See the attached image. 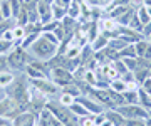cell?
Here are the masks:
<instances>
[{
    "label": "cell",
    "mask_w": 151,
    "mask_h": 126,
    "mask_svg": "<svg viewBox=\"0 0 151 126\" xmlns=\"http://www.w3.org/2000/svg\"><path fill=\"white\" fill-rule=\"evenodd\" d=\"M27 50L32 54L34 59H40V60H45V62H47V60H50L55 54H57L59 45H55V44H52V42H49L47 39H44L42 34H40V37H39Z\"/></svg>",
    "instance_id": "6da1fadb"
},
{
    "label": "cell",
    "mask_w": 151,
    "mask_h": 126,
    "mask_svg": "<svg viewBox=\"0 0 151 126\" xmlns=\"http://www.w3.org/2000/svg\"><path fill=\"white\" fill-rule=\"evenodd\" d=\"M32 54L27 49H24L20 45H15L14 49L7 54V60H9V69L15 72H25L27 64L32 60Z\"/></svg>",
    "instance_id": "7a4b0ae2"
},
{
    "label": "cell",
    "mask_w": 151,
    "mask_h": 126,
    "mask_svg": "<svg viewBox=\"0 0 151 126\" xmlns=\"http://www.w3.org/2000/svg\"><path fill=\"white\" fill-rule=\"evenodd\" d=\"M29 82L32 84V86H35V88L40 91V93H44L47 98H57L60 94V88L55 84L50 77H42V79H29Z\"/></svg>",
    "instance_id": "3957f363"
},
{
    "label": "cell",
    "mask_w": 151,
    "mask_h": 126,
    "mask_svg": "<svg viewBox=\"0 0 151 126\" xmlns=\"http://www.w3.org/2000/svg\"><path fill=\"white\" fill-rule=\"evenodd\" d=\"M22 111H25V106H20L17 101H14L9 96L0 101V116H4V118H9L14 121Z\"/></svg>",
    "instance_id": "277c9868"
},
{
    "label": "cell",
    "mask_w": 151,
    "mask_h": 126,
    "mask_svg": "<svg viewBox=\"0 0 151 126\" xmlns=\"http://www.w3.org/2000/svg\"><path fill=\"white\" fill-rule=\"evenodd\" d=\"M116 111L126 120H145V118H148V111L139 104H123V106H118Z\"/></svg>",
    "instance_id": "5b68a950"
},
{
    "label": "cell",
    "mask_w": 151,
    "mask_h": 126,
    "mask_svg": "<svg viewBox=\"0 0 151 126\" xmlns=\"http://www.w3.org/2000/svg\"><path fill=\"white\" fill-rule=\"evenodd\" d=\"M49 77H50V79H52L60 89L64 88V86H67V84L76 82L74 74H72L70 71H67V69H62V67H54V69H50Z\"/></svg>",
    "instance_id": "8992f818"
},
{
    "label": "cell",
    "mask_w": 151,
    "mask_h": 126,
    "mask_svg": "<svg viewBox=\"0 0 151 126\" xmlns=\"http://www.w3.org/2000/svg\"><path fill=\"white\" fill-rule=\"evenodd\" d=\"M77 103H81L84 108H86L91 114H99V113H104V108L101 103H97V101H94L92 98H89V96H79V98L76 99Z\"/></svg>",
    "instance_id": "52a82bcc"
},
{
    "label": "cell",
    "mask_w": 151,
    "mask_h": 126,
    "mask_svg": "<svg viewBox=\"0 0 151 126\" xmlns=\"http://www.w3.org/2000/svg\"><path fill=\"white\" fill-rule=\"evenodd\" d=\"M37 120H39V114L25 109L14 120V126H35L37 125Z\"/></svg>",
    "instance_id": "ba28073f"
},
{
    "label": "cell",
    "mask_w": 151,
    "mask_h": 126,
    "mask_svg": "<svg viewBox=\"0 0 151 126\" xmlns=\"http://www.w3.org/2000/svg\"><path fill=\"white\" fill-rule=\"evenodd\" d=\"M37 14H39V22L47 24L49 20H52V12H50V5L45 2H37Z\"/></svg>",
    "instance_id": "9c48e42d"
},
{
    "label": "cell",
    "mask_w": 151,
    "mask_h": 126,
    "mask_svg": "<svg viewBox=\"0 0 151 126\" xmlns=\"http://www.w3.org/2000/svg\"><path fill=\"white\" fill-rule=\"evenodd\" d=\"M17 72L12 69H5V71L0 72V88H9L12 82L15 81Z\"/></svg>",
    "instance_id": "30bf717a"
},
{
    "label": "cell",
    "mask_w": 151,
    "mask_h": 126,
    "mask_svg": "<svg viewBox=\"0 0 151 126\" xmlns=\"http://www.w3.org/2000/svg\"><path fill=\"white\" fill-rule=\"evenodd\" d=\"M50 12H52V19L57 22H60L67 15V9L64 5H59V4H50Z\"/></svg>",
    "instance_id": "8fae6325"
},
{
    "label": "cell",
    "mask_w": 151,
    "mask_h": 126,
    "mask_svg": "<svg viewBox=\"0 0 151 126\" xmlns=\"http://www.w3.org/2000/svg\"><path fill=\"white\" fill-rule=\"evenodd\" d=\"M108 44H109V39L106 37V35H103V34H99V35H97V37L91 42V47H92V50H94V52H97V50L106 49V47H108Z\"/></svg>",
    "instance_id": "7c38bea8"
},
{
    "label": "cell",
    "mask_w": 151,
    "mask_h": 126,
    "mask_svg": "<svg viewBox=\"0 0 151 126\" xmlns=\"http://www.w3.org/2000/svg\"><path fill=\"white\" fill-rule=\"evenodd\" d=\"M12 34H14V42H15V45H20V42L25 39V35H27L24 25H15V27L12 29Z\"/></svg>",
    "instance_id": "4fadbf2b"
},
{
    "label": "cell",
    "mask_w": 151,
    "mask_h": 126,
    "mask_svg": "<svg viewBox=\"0 0 151 126\" xmlns=\"http://www.w3.org/2000/svg\"><path fill=\"white\" fill-rule=\"evenodd\" d=\"M138 98H139V104L146 111L151 109V96L150 93H146L145 89H138Z\"/></svg>",
    "instance_id": "5bb4252c"
},
{
    "label": "cell",
    "mask_w": 151,
    "mask_h": 126,
    "mask_svg": "<svg viewBox=\"0 0 151 126\" xmlns=\"http://www.w3.org/2000/svg\"><path fill=\"white\" fill-rule=\"evenodd\" d=\"M40 34H42V30H37V32L27 34V35H25V39L20 42V47H24V49H29V47H30V45H32L34 42H35L39 37H40Z\"/></svg>",
    "instance_id": "9a60e30c"
},
{
    "label": "cell",
    "mask_w": 151,
    "mask_h": 126,
    "mask_svg": "<svg viewBox=\"0 0 151 126\" xmlns=\"http://www.w3.org/2000/svg\"><path fill=\"white\" fill-rule=\"evenodd\" d=\"M67 15L70 19H76V20H79V15H81V5L77 4V2H70L69 5H67Z\"/></svg>",
    "instance_id": "2e32d148"
},
{
    "label": "cell",
    "mask_w": 151,
    "mask_h": 126,
    "mask_svg": "<svg viewBox=\"0 0 151 126\" xmlns=\"http://www.w3.org/2000/svg\"><path fill=\"white\" fill-rule=\"evenodd\" d=\"M57 99H59V103L62 104V106H65V108H69V106H72V104L76 103L74 96L69 94V93H64V91H60V94L57 96Z\"/></svg>",
    "instance_id": "e0dca14e"
},
{
    "label": "cell",
    "mask_w": 151,
    "mask_h": 126,
    "mask_svg": "<svg viewBox=\"0 0 151 126\" xmlns=\"http://www.w3.org/2000/svg\"><path fill=\"white\" fill-rule=\"evenodd\" d=\"M69 109L72 111V114H76L77 118H82V116L91 114V113H89V111H87V109L84 108V106H82L81 103H77V101H76V103L72 104V106H69Z\"/></svg>",
    "instance_id": "ac0fdd59"
},
{
    "label": "cell",
    "mask_w": 151,
    "mask_h": 126,
    "mask_svg": "<svg viewBox=\"0 0 151 126\" xmlns=\"http://www.w3.org/2000/svg\"><path fill=\"white\" fill-rule=\"evenodd\" d=\"M136 15H138V19H139V22L143 24V25H146V24H150V22H151V17H150V14H148V10H146V5L138 7V10H136Z\"/></svg>",
    "instance_id": "d6986e66"
},
{
    "label": "cell",
    "mask_w": 151,
    "mask_h": 126,
    "mask_svg": "<svg viewBox=\"0 0 151 126\" xmlns=\"http://www.w3.org/2000/svg\"><path fill=\"white\" fill-rule=\"evenodd\" d=\"M25 76H27L29 79H42V77H47L42 71H39V69L29 66V64H27V67H25Z\"/></svg>",
    "instance_id": "ffe728a7"
},
{
    "label": "cell",
    "mask_w": 151,
    "mask_h": 126,
    "mask_svg": "<svg viewBox=\"0 0 151 126\" xmlns=\"http://www.w3.org/2000/svg\"><path fill=\"white\" fill-rule=\"evenodd\" d=\"M119 57H121V59H126V57H138V55H136V45L128 44L124 49L119 50Z\"/></svg>",
    "instance_id": "44dd1931"
},
{
    "label": "cell",
    "mask_w": 151,
    "mask_h": 126,
    "mask_svg": "<svg viewBox=\"0 0 151 126\" xmlns=\"http://www.w3.org/2000/svg\"><path fill=\"white\" fill-rule=\"evenodd\" d=\"M17 25V19L15 17H10V19H4L2 22H0V35L5 32V30H9V29H14Z\"/></svg>",
    "instance_id": "7402d4cb"
},
{
    "label": "cell",
    "mask_w": 151,
    "mask_h": 126,
    "mask_svg": "<svg viewBox=\"0 0 151 126\" xmlns=\"http://www.w3.org/2000/svg\"><path fill=\"white\" fill-rule=\"evenodd\" d=\"M109 88L113 91H116V93H124L126 91V81H123L121 77L114 79V81H109Z\"/></svg>",
    "instance_id": "603a6c76"
},
{
    "label": "cell",
    "mask_w": 151,
    "mask_h": 126,
    "mask_svg": "<svg viewBox=\"0 0 151 126\" xmlns=\"http://www.w3.org/2000/svg\"><path fill=\"white\" fill-rule=\"evenodd\" d=\"M14 47H15V42H10V40H5V39L0 37V55H7Z\"/></svg>",
    "instance_id": "cb8c5ba5"
},
{
    "label": "cell",
    "mask_w": 151,
    "mask_h": 126,
    "mask_svg": "<svg viewBox=\"0 0 151 126\" xmlns=\"http://www.w3.org/2000/svg\"><path fill=\"white\" fill-rule=\"evenodd\" d=\"M123 96H124V101H126L128 104H139L138 91H124Z\"/></svg>",
    "instance_id": "d4e9b609"
},
{
    "label": "cell",
    "mask_w": 151,
    "mask_h": 126,
    "mask_svg": "<svg viewBox=\"0 0 151 126\" xmlns=\"http://www.w3.org/2000/svg\"><path fill=\"white\" fill-rule=\"evenodd\" d=\"M81 81L87 82L89 86H94V84H96V81H97L96 72L92 71V69H86V71H84V76H82V79H81Z\"/></svg>",
    "instance_id": "484cf974"
},
{
    "label": "cell",
    "mask_w": 151,
    "mask_h": 126,
    "mask_svg": "<svg viewBox=\"0 0 151 126\" xmlns=\"http://www.w3.org/2000/svg\"><path fill=\"white\" fill-rule=\"evenodd\" d=\"M64 55L69 57V59H76V57L81 55V47H79V45H69L67 44V49H65Z\"/></svg>",
    "instance_id": "4316f807"
},
{
    "label": "cell",
    "mask_w": 151,
    "mask_h": 126,
    "mask_svg": "<svg viewBox=\"0 0 151 126\" xmlns=\"http://www.w3.org/2000/svg\"><path fill=\"white\" fill-rule=\"evenodd\" d=\"M0 12L5 19H10L12 17V9H10V4L9 0H0Z\"/></svg>",
    "instance_id": "83f0119b"
},
{
    "label": "cell",
    "mask_w": 151,
    "mask_h": 126,
    "mask_svg": "<svg viewBox=\"0 0 151 126\" xmlns=\"http://www.w3.org/2000/svg\"><path fill=\"white\" fill-rule=\"evenodd\" d=\"M59 24L60 22H57V20H54V19H52V20H49L47 24H44L42 27H40V30H42V32H54L55 29L59 27Z\"/></svg>",
    "instance_id": "f1b7e54d"
},
{
    "label": "cell",
    "mask_w": 151,
    "mask_h": 126,
    "mask_svg": "<svg viewBox=\"0 0 151 126\" xmlns=\"http://www.w3.org/2000/svg\"><path fill=\"white\" fill-rule=\"evenodd\" d=\"M9 4H10V9H12V17L17 19L19 12H20V9H22V2L20 0H9Z\"/></svg>",
    "instance_id": "f546056e"
},
{
    "label": "cell",
    "mask_w": 151,
    "mask_h": 126,
    "mask_svg": "<svg viewBox=\"0 0 151 126\" xmlns=\"http://www.w3.org/2000/svg\"><path fill=\"white\" fill-rule=\"evenodd\" d=\"M134 45H136V55H138V57H143V54H145V50H146V45H148V42L141 39V40L134 42Z\"/></svg>",
    "instance_id": "4dcf8cb0"
},
{
    "label": "cell",
    "mask_w": 151,
    "mask_h": 126,
    "mask_svg": "<svg viewBox=\"0 0 151 126\" xmlns=\"http://www.w3.org/2000/svg\"><path fill=\"white\" fill-rule=\"evenodd\" d=\"M79 125L81 126H94V114H87L79 118Z\"/></svg>",
    "instance_id": "1f68e13d"
},
{
    "label": "cell",
    "mask_w": 151,
    "mask_h": 126,
    "mask_svg": "<svg viewBox=\"0 0 151 126\" xmlns=\"http://www.w3.org/2000/svg\"><path fill=\"white\" fill-rule=\"evenodd\" d=\"M42 37H44V39H47L49 42H52V44H55V45H60V40L55 37V34H54V32H42Z\"/></svg>",
    "instance_id": "d6a6232c"
},
{
    "label": "cell",
    "mask_w": 151,
    "mask_h": 126,
    "mask_svg": "<svg viewBox=\"0 0 151 126\" xmlns=\"http://www.w3.org/2000/svg\"><path fill=\"white\" fill-rule=\"evenodd\" d=\"M106 77H108L109 81H114V79H119V72L116 71V69H114L113 66H111V64H109V69H108V74H106Z\"/></svg>",
    "instance_id": "836d02e7"
},
{
    "label": "cell",
    "mask_w": 151,
    "mask_h": 126,
    "mask_svg": "<svg viewBox=\"0 0 151 126\" xmlns=\"http://www.w3.org/2000/svg\"><path fill=\"white\" fill-rule=\"evenodd\" d=\"M54 34H55V37L59 39L60 42H62V40H65V32H64V29H62V25H60V24H59V27L54 30Z\"/></svg>",
    "instance_id": "e575fe53"
},
{
    "label": "cell",
    "mask_w": 151,
    "mask_h": 126,
    "mask_svg": "<svg viewBox=\"0 0 151 126\" xmlns=\"http://www.w3.org/2000/svg\"><path fill=\"white\" fill-rule=\"evenodd\" d=\"M126 126H146L145 120H126Z\"/></svg>",
    "instance_id": "d590c367"
},
{
    "label": "cell",
    "mask_w": 151,
    "mask_h": 126,
    "mask_svg": "<svg viewBox=\"0 0 151 126\" xmlns=\"http://www.w3.org/2000/svg\"><path fill=\"white\" fill-rule=\"evenodd\" d=\"M9 67V60H7V55H0V72L5 71Z\"/></svg>",
    "instance_id": "8d00e7d4"
},
{
    "label": "cell",
    "mask_w": 151,
    "mask_h": 126,
    "mask_svg": "<svg viewBox=\"0 0 151 126\" xmlns=\"http://www.w3.org/2000/svg\"><path fill=\"white\" fill-rule=\"evenodd\" d=\"M2 39H5V40H10V42H14V34H12V29H9V30H5V32L0 35Z\"/></svg>",
    "instance_id": "74e56055"
},
{
    "label": "cell",
    "mask_w": 151,
    "mask_h": 126,
    "mask_svg": "<svg viewBox=\"0 0 151 126\" xmlns=\"http://www.w3.org/2000/svg\"><path fill=\"white\" fill-rule=\"evenodd\" d=\"M143 59L151 60V44L150 42H148V45H146V50H145V54H143Z\"/></svg>",
    "instance_id": "f35d334b"
},
{
    "label": "cell",
    "mask_w": 151,
    "mask_h": 126,
    "mask_svg": "<svg viewBox=\"0 0 151 126\" xmlns=\"http://www.w3.org/2000/svg\"><path fill=\"white\" fill-rule=\"evenodd\" d=\"M5 125H14V121L9 120V118H4V116H0V126H5Z\"/></svg>",
    "instance_id": "ab89813d"
},
{
    "label": "cell",
    "mask_w": 151,
    "mask_h": 126,
    "mask_svg": "<svg viewBox=\"0 0 151 126\" xmlns=\"http://www.w3.org/2000/svg\"><path fill=\"white\" fill-rule=\"evenodd\" d=\"M4 98H7V91H5V88H0V101Z\"/></svg>",
    "instance_id": "60d3db41"
},
{
    "label": "cell",
    "mask_w": 151,
    "mask_h": 126,
    "mask_svg": "<svg viewBox=\"0 0 151 126\" xmlns=\"http://www.w3.org/2000/svg\"><path fill=\"white\" fill-rule=\"evenodd\" d=\"M70 2H72V0H62V2H60V5H64L65 9H67V5H69Z\"/></svg>",
    "instance_id": "b9f144b4"
},
{
    "label": "cell",
    "mask_w": 151,
    "mask_h": 126,
    "mask_svg": "<svg viewBox=\"0 0 151 126\" xmlns=\"http://www.w3.org/2000/svg\"><path fill=\"white\" fill-rule=\"evenodd\" d=\"M146 10H148V14H150V17H151V5H146Z\"/></svg>",
    "instance_id": "7bdbcfd3"
},
{
    "label": "cell",
    "mask_w": 151,
    "mask_h": 126,
    "mask_svg": "<svg viewBox=\"0 0 151 126\" xmlns=\"http://www.w3.org/2000/svg\"><path fill=\"white\" fill-rule=\"evenodd\" d=\"M4 19H5V17L2 15V12H0V22H2V20H4Z\"/></svg>",
    "instance_id": "ee69618b"
},
{
    "label": "cell",
    "mask_w": 151,
    "mask_h": 126,
    "mask_svg": "<svg viewBox=\"0 0 151 126\" xmlns=\"http://www.w3.org/2000/svg\"><path fill=\"white\" fill-rule=\"evenodd\" d=\"M146 39H148V40H150V44H151V34H150V35H148V37H146Z\"/></svg>",
    "instance_id": "f6af8a7d"
},
{
    "label": "cell",
    "mask_w": 151,
    "mask_h": 126,
    "mask_svg": "<svg viewBox=\"0 0 151 126\" xmlns=\"http://www.w3.org/2000/svg\"><path fill=\"white\" fill-rule=\"evenodd\" d=\"M5 126H14V125H5Z\"/></svg>",
    "instance_id": "bcb514c9"
},
{
    "label": "cell",
    "mask_w": 151,
    "mask_h": 126,
    "mask_svg": "<svg viewBox=\"0 0 151 126\" xmlns=\"http://www.w3.org/2000/svg\"><path fill=\"white\" fill-rule=\"evenodd\" d=\"M35 126H40V125H35Z\"/></svg>",
    "instance_id": "7dc6e473"
}]
</instances>
